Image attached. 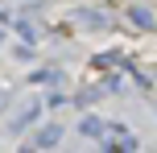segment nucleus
Wrapping results in <instances>:
<instances>
[{"instance_id":"nucleus-5","label":"nucleus","mask_w":157,"mask_h":153,"mask_svg":"<svg viewBox=\"0 0 157 153\" xmlns=\"http://www.w3.org/2000/svg\"><path fill=\"white\" fill-rule=\"evenodd\" d=\"M83 137H108V132H103V120L87 116V120H83Z\"/></svg>"},{"instance_id":"nucleus-1","label":"nucleus","mask_w":157,"mask_h":153,"mask_svg":"<svg viewBox=\"0 0 157 153\" xmlns=\"http://www.w3.org/2000/svg\"><path fill=\"white\" fill-rule=\"evenodd\" d=\"M37 116H41V104H37V99H29V104H25L21 112L13 116V120H8V132H25L33 120H37Z\"/></svg>"},{"instance_id":"nucleus-2","label":"nucleus","mask_w":157,"mask_h":153,"mask_svg":"<svg viewBox=\"0 0 157 153\" xmlns=\"http://www.w3.org/2000/svg\"><path fill=\"white\" fill-rule=\"evenodd\" d=\"M71 21H75V25H83V29H103V25H108V17H103L99 8H75Z\"/></svg>"},{"instance_id":"nucleus-4","label":"nucleus","mask_w":157,"mask_h":153,"mask_svg":"<svg viewBox=\"0 0 157 153\" xmlns=\"http://www.w3.org/2000/svg\"><path fill=\"white\" fill-rule=\"evenodd\" d=\"M128 21H132L136 29H153V13H149V8H141V4L128 8Z\"/></svg>"},{"instance_id":"nucleus-3","label":"nucleus","mask_w":157,"mask_h":153,"mask_svg":"<svg viewBox=\"0 0 157 153\" xmlns=\"http://www.w3.org/2000/svg\"><path fill=\"white\" fill-rule=\"evenodd\" d=\"M58 141H62V128L50 124V128H41L37 137H33V145H37V149H50V145H58Z\"/></svg>"}]
</instances>
